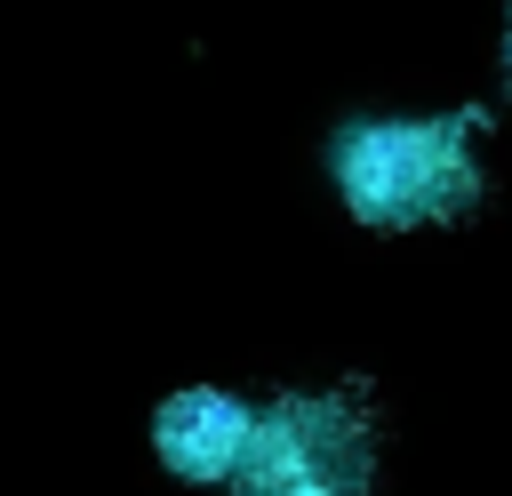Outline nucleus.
<instances>
[{"instance_id":"obj_1","label":"nucleus","mask_w":512,"mask_h":496,"mask_svg":"<svg viewBox=\"0 0 512 496\" xmlns=\"http://www.w3.org/2000/svg\"><path fill=\"white\" fill-rule=\"evenodd\" d=\"M480 112H424V120H344L328 136V176L336 200L368 232H408V224H464L488 192L480 176Z\"/></svg>"},{"instance_id":"obj_2","label":"nucleus","mask_w":512,"mask_h":496,"mask_svg":"<svg viewBox=\"0 0 512 496\" xmlns=\"http://www.w3.org/2000/svg\"><path fill=\"white\" fill-rule=\"evenodd\" d=\"M368 488H376V424L360 384L280 392L256 416L248 456L232 472V496H368Z\"/></svg>"},{"instance_id":"obj_3","label":"nucleus","mask_w":512,"mask_h":496,"mask_svg":"<svg viewBox=\"0 0 512 496\" xmlns=\"http://www.w3.org/2000/svg\"><path fill=\"white\" fill-rule=\"evenodd\" d=\"M248 432H256V408L232 400V392H216V384H184V392H168L160 416H152L160 464H168L176 480H192V488L232 480L240 456H248Z\"/></svg>"},{"instance_id":"obj_4","label":"nucleus","mask_w":512,"mask_h":496,"mask_svg":"<svg viewBox=\"0 0 512 496\" xmlns=\"http://www.w3.org/2000/svg\"><path fill=\"white\" fill-rule=\"evenodd\" d=\"M504 80H512V16H504Z\"/></svg>"}]
</instances>
